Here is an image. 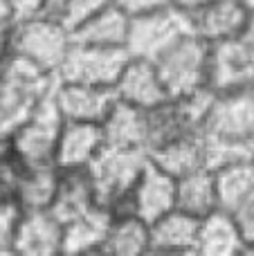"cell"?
Returning a JSON list of instances; mask_svg holds the SVG:
<instances>
[{"label":"cell","mask_w":254,"mask_h":256,"mask_svg":"<svg viewBox=\"0 0 254 256\" xmlns=\"http://www.w3.org/2000/svg\"><path fill=\"white\" fill-rule=\"evenodd\" d=\"M56 86V76L9 54L0 63V140H9Z\"/></svg>","instance_id":"1"},{"label":"cell","mask_w":254,"mask_h":256,"mask_svg":"<svg viewBox=\"0 0 254 256\" xmlns=\"http://www.w3.org/2000/svg\"><path fill=\"white\" fill-rule=\"evenodd\" d=\"M148 162H151V155L144 148L106 144L102 153L88 164V176L92 180L97 202L106 207L112 216L133 214L130 194Z\"/></svg>","instance_id":"2"},{"label":"cell","mask_w":254,"mask_h":256,"mask_svg":"<svg viewBox=\"0 0 254 256\" xmlns=\"http://www.w3.org/2000/svg\"><path fill=\"white\" fill-rule=\"evenodd\" d=\"M72 43V30L66 22L50 16H32L18 20L9 32V48L12 54L34 63L36 68L56 76L63 66Z\"/></svg>","instance_id":"3"},{"label":"cell","mask_w":254,"mask_h":256,"mask_svg":"<svg viewBox=\"0 0 254 256\" xmlns=\"http://www.w3.org/2000/svg\"><path fill=\"white\" fill-rule=\"evenodd\" d=\"M63 124H66V120H63L61 110H58L52 90L38 104L34 115L7 140L9 150H12L18 166L20 168L56 166V142Z\"/></svg>","instance_id":"4"},{"label":"cell","mask_w":254,"mask_h":256,"mask_svg":"<svg viewBox=\"0 0 254 256\" xmlns=\"http://www.w3.org/2000/svg\"><path fill=\"white\" fill-rule=\"evenodd\" d=\"M207 142L252 155L254 146V86L232 92H216L200 128Z\"/></svg>","instance_id":"5"},{"label":"cell","mask_w":254,"mask_h":256,"mask_svg":"<svg viewBox=\"0 0 254 256\" xmlns=\"http://www.w3.org/2000/svg\"><path fill=\"white\" fill-rule=\"evenodd\" d=\"M212 45L198 34H187L156 58L160 79L171 99L194 94L210 88Z\"/></svg>","instance_id":"6"},{"label":"cell","mask_w":254,"mask_h":256,"mask_svg":"<svg viewBox=\"0 0 254 256\" xmlns=\"http://www.w3.org/2000/svg\"><path fill=\"white\" fill-rule=\"evenodd\" d=\"M187 34H194L192 16L169 4V7L130 18L126 50L130 56L156 61L164 50H169L176 40Z\"/></svg>","instance_id":"7"},{"label":"cell","mask_w":254,"mask_h":256,"mask_svg":"<svg viewBox=\"0 0 254 256\" xmlns=\"http://www.w3.org/2000/svg\"><path fill=\"white\" fill-rule=\"evenodd\" d=\"M130 54L126 48H102V45L72 43L56 79L66 84H88L99 88H115Z\"/></svg>","instance_id":"8"},{"label":"cell","mask_w":254,"mask_h":256,"mask_svg":"<svg viewBox=\"0 0 254 256\" xmlns=\"http://www.w3.org/2000/svg\"><path fill=\"white\" fill-rule=\"evenodd\" d=\"M254 86V48L243 36L212 45L210 88L214 92H232Z\"/></svg>","instance_id":"9"},{"label":"cell","mask_w":254,"mask_h":256,"mask_svg":"<svg viewBox=\"0 0 254 256\" xmlns=\"http://www.w3.org/2000/svg\"><path fill=\"white\" fill-rule=\"evenodd\" d=\"M54 99L66 122H92L102 124L117 104L112 88H99L88 84H66L56 79Z\"/></svg>","instance_id":"10"},{"label":"cell","mask_w":254,"mask_h":256,"mask_svg":"<svg viewBox=\"0 0 254 256\" xmlns=\"http://www.w3.org/2000/svg\"><path fill=\"white\" fill-rule=\"evenodd\" d=\"M115 94L120 102L130 104L135 108H142V110H151L158 108L160 104H164L169 97L164 84L160 79V72H158L156 61H148V58H138L130 56L126 68L122 70L120 79L115 84Z\"/></svg>","instance_id":"11"},{"label":"cell","mask_w":254,"mask_h":256,"mask_svg":"<svg viewBox=\"0 0 254 256\" xmlns=\"http://www.w3.org/2000/svg\"><path fill=\"white\" fill-rule=\"evenodd\" d=\"M252 14L241 0H212L202 9L192 14L194 34H198L210 45L220 40L243 36Z\"/></svg>","instance_id":"12"},{"label":"cell","mask_w":254,"mask_h":256,"mask_svg":"<svg viewBox=\"0 0 254 256\" xmlns=\"http://www.w3.org/2000/svg\"><path fill=\"white\" fill-rule=\"evenodd\" d=\"M14 252L27 256L63 254V222L52 209H25L14 238Z\"/></svg>","instance_id":"13"},{"label":"cell","mask_w":254,"mask_h":256,"mask_svg":"<svg viewBox=\"0 0 254 256\" xmlns=\"http://www.w3.org/2000/svg\"><path fill=\"white\" fill-rule=\"evenodd\" d=\"M130 209L148 225L176 209V178L148 162L130 194Z\"/></svg>","instance_id":"14"},{"label":"cell","mask_w":254,"mask_h":256,"mask_svg":"<svg viewBox=\"0 0 254 256\" xmlns=\"http://www.w3.org/2000/svg\"><path fill=\"white\" fill-rule=\"evenodd\" d=\"M106 146L102 124L92 122H66L56 142L58 168H88V164Z\"/></svg>","instance_id":"15"},{"label":"cell","mask_w":254,"mask_h":256,"mask_svg":"<svg viewBox=\"0 0 254 256\" xmlns=\"http://www.w3.org/2000/svg\"><path fill=\"white\" fill-rule=\"evenodd\" d=\"M97 204V194H94L92 180L88 176V168H61L56 194L50 204L54 216L66 225V222L84 216Z\"/></svg>","instance_id":"16"},{"label":"cell","mask_w":254,"mask_h":256,"mask_svg":"<svg viewBox=\"0 0 254 256\" xmlns=\"http://www.w3.org/2000/svg\"><path fill=\"white\" fill-rule=\"evenodd\" d=\"M246 252H248V240L232 214L223 212V209H216L210 216L200 218L196 254L232 256V254H246Z\"/></svg>","instance_id":"17"},{"label":"cell","mask_w":254,"mask_h":256,"mask_svg":"<svg viewBox=\"0 0 254 256\" xmlns=\"http://www.w3.org/2000/svg\"><path fill=\"white\" fill-rule=\"evenodd\" d=\"M148 155H151V162L156 166H160L162 171L174 176L176 180L187 176V173L198 171V168H210L200 130L176 137V140L153 148Z\"/></svg>","instance_id":"18"},{"label":"cell","mask_w":254,"mask_h":256,"mask_svg":"<svg viewBox=\"0 0 254 256\" xmlns=\"http://www.w3.org/2000/svg\"><path fill=\"white\" fill-rule=\"evenodd\" d=\"M198 225L200 218H194L180 209H171L151 222V252L196 254Z\"/></svg>","instance_id":"19"},{"label":"cell","mask_w":254,"mask_h":256,"mask_svg":"<svg viewBox=\"0 0 254 256\" xmlns=\"http://www.w3.org/2000/svg\"><path fill=\"white\" fill-rule=\"evenodd\" d=\"M130 16L117 4L102 9L86 18L81 25L72 30V38L86 45H102V48H126Z\"/></svg>","instance_id":"20"},{"label":"cell","mask_w":254,"mask_h":256,"mask_svg":"<svg viewBox=\"0 0 254 256\" xmlns=\"http://www.w3.org/2000/svg\"><path fill=\"white\" fill-rule=\"evenodd\" d=\"M102 126L106 144L148 150V110L135 108L117 99Z\"/></svg>","instance_id":"21"},{"label":"cell","mask_w":254,"mask_h":256,"mask_svg":"<svg viewBox=\"0 0 254 256\" xmlns=\"http://www.w3.org/2000/svg\"><path fill=\"white\" fill-rule=\"evenodd\" d=\"M176 209L194 218H205L218 209L216 173L212 168H198L176 180Z\"/></svg>","instance_id":"22"},{"label":"cell","mask_w":254,"mask_h":256,"mask_svg":"<svg viewBox=\"0 0 254 256\" xmlns=\"http://www.w3.org/2000/svg\"><path fill=\"white\" fill-rule=\"evenodd\" d=\"M112 214L106 207L97 204L84 216L63 225V254H84L102 252L110 227Z\"/></svg>","instance_id":"23"},{"label":"cell","mask_w":254,"mask_h":256,"mask_svg":"<svg viewBox=\"0 0 254 256\" xmlns=\"http://www.w3.org/2000/svg\"><path fill=\"white\" fill-rule=\"evenodd\" d=\"M216 189H218V209L236 214L241 207L254 200V162L252 158L236 160L216 168Z\"/></svg>","instance_id":"24"},{"label":"cell","mask_w":254,"mask_h":256,"mask_svg":"<svg viewBox=\"0 0 254 256\" xmlns=\"http://www.w3.org/2000/svg\"><path fill=\"white\" fill-rule=\"evenodd\" d=\"M102 252L120 256L151 252V225L135 214L112 216Z\"/></svg>","instance_id":"25"},{"label":"cell","mask_w":254,"mask_h":256,"mask_svg":"<svg viewBox=\"0 0 254 256\" xmlns=\"http://www.w3.org/2000/svg\"><path fill=\"white\" fill-rule=\"evenodd\" d=\"M58 166H40V168H20L16 184V196L25 209H50L58 186Z\"/></svg>","instance_id":"26"},{"label":"cell","mask_w":254,"mask_h":256,"mask_svg":"<svg viewBox=\"0 0 254 256\" xmlns=\"http://www.w3.org/2000/svg\"><path fill=\"white\" fill-rule=\"evenodd\" d=\"M25 216V207L14 194H0V252H14V238Z\"/></svg>","instance_id":"27"},{"label":"cell","mask_w":254,"mask_h":256,"mask_svg":"<svg viewBox=\"0 0 254 256\" xmlns=\"http://www.w3.org/2000/svg\"><path fill=\"white\" fill-rule=\"evenodd\" d=\"M115 4V0H68L66 14H63V22H66L70 30H74L76 25L90 18L92 14L102 12V9Z\"/></svg>","instance_id":"28"},{"label":"cell","mask_w":254,"mask_h":256,"mask_svg":"<svg viewBox=\"0 0 254 256\" xmlns=\"http://www.w3.org/2000/svg\"><path fill=\"white\" fill-rule=\"evenodd\" d=\"M117 7H122L130 18L133 16H142V14L156 12V9L169 7L171 0H115Z\"/></svg>","instance_id":"29"},{"label":"cell","mask_w":254,"mask_h":256,"mask_svg":"<svg viewBox=\"0 0 254 256\" xmlns=\"http://www.w3.org/2000/svg\"><path fill=\"white\" fill-rule=\"evenodd\" d=\"M9 2H12L14 14H16V22L32 16H40L45 7V0H9Z\"/></svg>","instance_id":"30"},{"label":"cell","mask_w":254,"mask_h":256,"mask_svg":"<svg viewBox=\"0 0 254 256\" xmlns=\"http://www.w3.org/2000/svg\"><path fill=\"white\" fill-rule=\"evenodd\" d=\"M16 25V14L9 0H0V34H9Z\"/></svg>","instance_id":"31"},{"label":"cell","mask_w":254,"mask_h":256,"mask_svg":"<svg viewBox=\"0 0 254 256\" xmlns=\"http://www.w3.org/2000/svg\"><path fill=\"white\" fill-rule=\"evenodd\" d=\"M66 7H68V0H45L43 16L56 18V20L63 22V14H66Z\"/></svg>","instance_id":"32"},{"label":"cell","mask_w":254,"mask_h":256,"mask_svg":"<svg viewBox=\"0 0 254 256\" xmlns=\"http://www.w3.org/2000/svg\"><path fill=\"white\" fill-rule=\"evenodd\" d=\"M212 0H171V4L178 9H182V12H187L189 16H192L194 12H198V9H202L205 4H210Z\"/></svg>","instance_id":"33"},{"label":"cell","mask_w":254,"mask_h":256,"mask_svg":"<svg viewBox=\"0 0 254 256\" xmlns=\"http://www.w3.org/2000/svg\"><path fill=\"white\" fill-rule=\"evenodd\" d=\"M12 54V48H9V34H0V63Z\"/></svg>","instance_id":"34"},{"label":"cell","mask_w":254,"mask_h":256,"mask_svg":"<svg viewBox=\"0 0 254 256\" xmlns=\"http://www.w3.org/2000/svg\"><path fill=\"white\" fill-rule=\"evenodd\" d=\"M243 38L254 48V14L250 16V20H248V27H246V32H243Z\"/></svg>","instance_id":"35"},{"label":"cell","mask_w":254,"mask_h":256,"mask_svg":"<svg viewBox=\"0 0 254 256\" xmlns=\"http://www.w3.org/2000/svg\"><path fill=\"white\" fill-rule=\"evenodd\" d=\"M241 2L246 4V9H248V12L254 14V0H241Z\"/></svg>","instance_id":"36"},{"label":"cell","mask_w":254,"mask_h":256,"mask_svg":"<svg viewBox=\"0 0 254 256\" xmlns=\"http://www.w3.org/2000/svg\"><path fill=\"white\" fill-rule=\"evenodd\" d=\"M252 162H254V146H252Z\"/></svg>","instance_id":"37"},{"label":"cell","mask_w":254,"mask_h":256,"mask_svg":"<svg viewBox=\"0 0 254 256\" xmlns=\"http://www.w3.org/2000/svg\"><path fill=\"white\" fill-rule=\"evenodd\" d=\"M248 252H254V245H252V248H250V250H248Z\"/></svg>","instance_id":"38"}]
</instances>
